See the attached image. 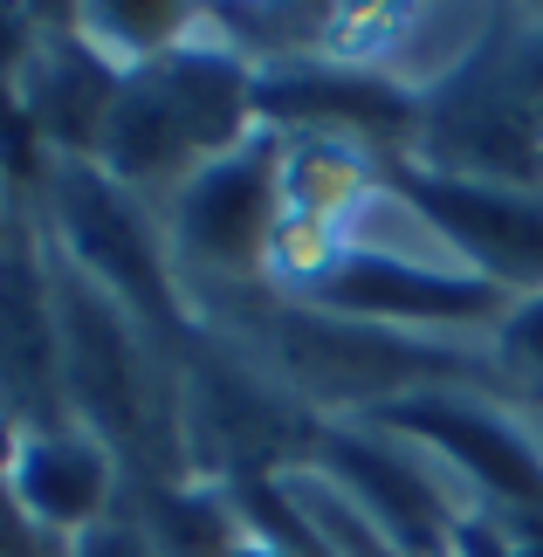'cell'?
Returning <instances> with one entry per match:
<instances>
[{
    "label": "cell",
    "mask_w": 543,
    "mask_h": 557,
    "mask_svg": "<svg viewBox=\"0 0 543 557\" xmlns=\"http://www.w3.org/2000/svg\"><path fill=\"white\" fill-rule=\"evenodd\" d=\"M180 283H262L269 234L282 221V186H275V132H255L242 152L213 159L159 207Z\"/></svg>",
    "instance_id": "9"
},
{
    "label": "cell",
    "mask_w": 543,
    "mask_h": 557,
    "mask_svg": "<svg viewBox=\"0 0 543 557\" xmlns=\"http://www.w3.org/2000/svg\"><path fill=\"white\" fill-rule=\"evenodd\" d=\"M385 193L447 248L468 275L503 296H543V186H482L447 180L412 159H385Z\"/></svg>",
    "instance_id": "8"
},
{
    "label": "cell",
    "mask_w": 543,
    "mask_h": 557,
    "mask_svg": "<svg viewBox=\"0 0 543 557\" xmlns=\"http://www.w3.org/2000/svg\"><path fill=\"white\" fill-rule=\"evenodd\" d=\"M70 557H159V550H151L138 509H132V496H124L103 523H90L83 537H70Z\"/></svg>",
    "instance_id": "21"
},
{
    "label": "cell",
    "mask_w": 543,
    "mask_h": 557,
    "mask_svg": "<svg viewBox=\"0 0 543 557\" xmlns=\"http://www.w3.org/2000/svg\"><path fill=\"white\" fill-rule=\"evenodd\" d=\"M180 426L193 482H242L303 468L323 420L296 406L275 379H262L242 351L213 345L200 331L180 351Z\"/></svg>",
    "instance_id": "4"
},
{
    "label": "cell",
    "mask_w": 543,
    "mask_h": 557,
    "mask_svg": "<svg viewBox=\"0 0 543 557\" xmlns=\"http://www.w3.org/2000/svg\"><path fill=\"white\" fill-rule=\"evenodd\" d=\"M275 186H282V213L344 234H365L379 207H393L385 159L331 132H275Z\"/></svg>",
    "instance_id": "14"
},
{
    "label": "cell",
    "mask_w": 543,
    "mask_h": 557,
    "mask_svg": "<svg viewBox=\"0 0 543 557\" xmlns=\"http://www.w3.org/2000/svg\"><path fill=\"white\" fill-rule=\"evenodd\" d=\"M303 468L331 475L344 496L385 530V544L399 557H447L454 523L474 509L461 496V482H454L427 447H412L406 434H385L372 420H323Z\"/></svg>",
    "instance_id": "6"
},
{
    "label": "cell",
    "mask_w": 543,
    "mask_h": 557,
    "mask_svg": "<svg viewBox=\"0 0 543 557\" xmlns=\"http://www.w3.org/2000/svg\"><path fill=\"white\" fill-rule=\"evenodd\" d=\"M482 49L495 62V76L509 83V97L530 117H543V8H495Z\"/></svg>",
    "instance_id": "20"
},
{
    "label": "cell",
    "mask_w": 543,
    "mask_h": 557,
    "mask_svg": "<svg viewBox=\"0 0 543 557\" xmlns=\"http://www.w3.org/2000/svg\"><path fill=\"white\" fill-rule=\"evenodd\" d=\"M35 426H70V399H62L49 248L28 207V221L0 248V434H35Z\"/></svg>",
    "instance_id": "11"
},
{
    "label": "cell",
    "mask_w": 543,
    "mask_h": 557,
    "mask_svg": "<svg viewBox=\"0 0 543 557\" xmlns=\"http://www.w3.org/2000/svg\"><path fill=\"white\" fill-rule=\"evenodd\" d=\"M310 310L351 317V324L406 331V337H447V345H489L495 324L516 310V296L468 275L461 262H427V255L385 248L358 234L337 275L310 296Z\"/></svg>",
    "instance_id": "5"
},
{
    "label": "cell",
    "mask_w": 543,
    "mask_h": 557,
    "mask_svg": "<svg viewBox=\"0 0 543 557\" xmlns=\"http://www.w3.org/2000/svg\"><path fill=\"white\" fill-rule=\"evenodd\" d=\"M28 207H35V200H28V193H21L8 173H0V248H8V242H14V227L28 221Z\"/></svg>",
    "instance_id": "25"
},
{
    "label": "cell",
    "mask_w": 543,
    "mask_h": 557,
    "mask_svg": "<svg viewBox=\"0 0 543 557\" xmlns=\"http://www.w3.org/2000/svg\"><path fill=\"white\" fill-rule=\"evenodd\" d=\"M49 296H55V345H62V399L83 434L118 455L132 488H180L186 426H180V358L151 337L111 289H97L49 234Z\"/></svg>",
    "instance_id": "1"
},
{
    "label": "cell",
    "mask_w": 543,
    "mask_h": 557,
    "mask_svg": "<svg viewBox=\"0 0 543 557\" xmlns=\"http://www.w3.org/2000/svg\"><path fill=\"white\" fill-rule=\"evenodd\" d=\"M124 70L103 62L76 28V8H35V49L21 62L14 103L49 159H97L103 124L118 111Z\"/></svg>",
    "instance_id": "12"
},
{
    "label": "cell",
    "mask_w": 543,
    "mask_h": 557,
    "mask_svg": "<svg viewBox=\"0 0 543 557\" xmlns=\"http://www.w3.org/2000/svg\"><path fill=\"white\" fill-rule=\"evenodd\" d=\"M282 488H289V503L303 509V523L331 544V557H399L393 544H385V530L365 517V509L344 496L331 475H317V468H289Z\"/></svg>",
    "instance_id": "19"
},
{
    "label": "cell",
    "mask_w": 543,
    "mask_h": 557,
    "mask_svg": "<svg viewBox=\"0 0 543 557\" xmlns=\"http://www.w3.org/2000/svg\"><path fill=\"white\" fill-rule=\"evenodd\" d=\"M331 21L337 0H221V8H200V28L234 49L248 70H275V62H303L331 49Z\"/></svg>",
    "instance_id": "15"
},
{
    "label": "cell",
    "mask_w": 543,
    "mask_h": 557,
    "mask_svg": "<svg viewBox=\"0 0 543 557\" xmlns=\"http://www.w3.org/2000/svg\"><path fill=\"white\" fill-rule=\"evenodd\" d=\"M447 557H530V550L516 544L509 530L489 517V509H468V517L454 523V550Z\"/></svg>",
    "instance_id": "23"
},
{
    "label": "cell",
    "mask_w": 543,
    "mask_h": 557,
    "mask_svg": "<svg viewBox=\"0 0 543 557\" xmlns=\"http://www.w3.org/2000/svg\"><path fill=\"white\" fill-rule=\"evenodd\" d=\"M358 234L344 227H323V221H296V213H282L275 234H269V262H262V283L275 296H296V304H310V296L337 275V262L351 255Z\"/></svg>",
    "instance_id": "18"
},
{
    "label": "cell",
    "mask_w": 543,
    "mask_h": 557,
    "mask_svg": "<svg viewBox=\"0 0 543 557\" xmlns=\"http://www.w3.org/2000/svg\"><path fill=\"white\" fill-rule=\"evenodd\" d=\"M255 111L262 132H331L379 159H406L420 138V90L385 70H351L331 55H303L255 70Z\"/></svg>",
    "instance_id": "10"
},
{
    "label": "cell",
    "mask_w": 543,
    "mask_h": 557,
    "mask_svg": "<svg viewBox=\"0 0 543 557\" xmlns=\"http://www.w3.org/2000/svg\"><path fill=\"white\" fill-rule=\"evenodd\" d=\"M132 509L159 557H242L248 523L227 482H180V488H132Z\"/></svg>",
    "instance_id": "16"
},
{
    "label": "cell",
    "mask_w": 543,
    "mask_h": 557,
    "mask_svg": "<svg viewBox=\"0 0 543 557\" xmlns=\"http://www.w3.org/2000/svg\"><path fill=\"white\" fill-rule=\"evenodd\" d=\"M255 132H262L255 70L200 28L172 55L124 76L118 111L97 145V165L118 186H132L145 207H165L193 173L242 152Z\"/></svg>",
    "instance_id": "2"
},
{
    "label": "cell",
    "mask_w": 543,
    "mask_h": 557,
    "mask_svg": "<svg viewBox=\"0 0 543 557\" xmlns=\"http://www.w3.org/2000/svg\"><path fill=\"white\" fill-rule=\"evenodd\" d=\"M76 28L103 62H118L132 76L200 35V8H186V0H83Z\"/></svg>",
    "instance_id": "17"
},
{
    "label": "cell",
    "mask_w": 543,
    "mask_h": 557,
    "mask_svg": "<svg viewBox=\"0 0 543 557\" xmlns=\"http://www.w3.org/2000/svg\"><path fill=\"white\" fill-rule=\"evenodd\" d=\"M28 49H35V8H0V97H14Z\"/></svg>",
    "instance_id": "24"
},
{
    "label": "cell",
    "mask_w": 543,
    "mask_h": 557,
    "mask_svg": "<svg viewBox=\"0 0 543 557\" xmlns=\"http://www.w3.org/2000/svg\"><path fill=\"white\" fill-rule=\"evenodd\" d=\"M35 227L97 289H111L172 358L200 337L159 207H145L132 186H118L97 159H49V173L35 186Z\"/></svg>",
    "instance_id": "3"
},
{
    "label": "cell",
    "mask_w": 543,
    "mask_h": 557,
    "mask_svg": "<svg viewBox=\"0 0 543 557\" xmlns=\"http://www.w3.org/2000/svg\"><path fill=\"white\" fill-rule=\"evenodd\" d=\"M358 420L427 447V455L461 482V496L474 509H543V447L530 441V426L495 393L433 385V393H406V399L372 406V413H358Z\"/></svg>",
    "instance_id": "7"
},
{
    "label": "cell",
    "mask_w": 543,
    "mask_h": 557,
    "mask_svg": "<svg viewBox=\"0 0 543 557\" xmlns=\"http://www.w3.org/2000/svg\"><path fill=\"white\" fill-rule=\"evenodd\" d=\"M8 488L41 537H83L111 509L132 496L118 455L83 426H35V434H8Z\"/></svg>",
    "instance_id": "13"
},
{
    "label": "cell",
    "mask_w": 543,
    "mask_h": 557,
    "mask_svg": "<svg viewBox=\"0 0 543 557\" xmlns=\"http://www.w3.org/2000/svg\"><path fill=\"white\" fill-rule=\"evenodd\" d=\"M0 557H70L62 537H41V530L21 517V503L8 488V434H0Z\"/></svg>",
    "instance_id": "22"
}]
</instances>
